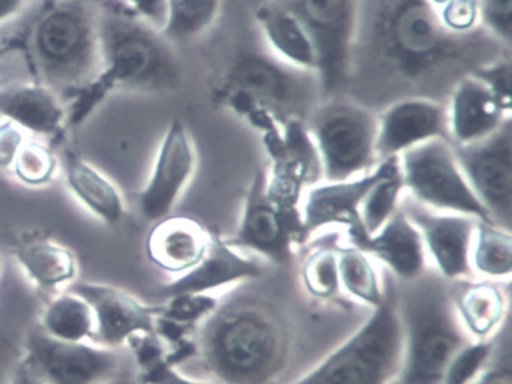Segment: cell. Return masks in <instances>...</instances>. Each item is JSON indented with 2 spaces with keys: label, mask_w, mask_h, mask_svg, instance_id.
Wrapping results in <instances>:
<instances>
[{
  "label": "cell",
  "mask_w": 512,
  "mask_h": 384,
  "mask_svg": "<svg viewBox=\"0 0 512 384\" xmlns=\"http://www.w3.org/2000/svg\"><path fill=\"white\" fill-rule=\"evenodd\" d=\"M16 260L26 278L38 291L58 290L76 276V258L64 246L49 240L26 243L16 252Z\"/></svg>",
  "instance_id": "obj_28"
},
{
  "label": "cell",
  "mask_w": 512,
  "mask_h": 384,
  "mask_svg": "<svg viewBox=\"0 0 512 384\" xmlns=\"http://www.w3.org/2000/svg\"><path fill=\"white\" fill-rule=\"evenodd\" d=\"M434 9L442 8L443 5L449 2V0H427Z\"/></svg>",
  "instance_id": "obj_47"
},
{
  "label": "cell",
  "mask_w": 512,
  "mask_h": 384,
  "mask_svg": "<svg viewBox=\"0 0 512 384\" xmlns=\"http://www.w3.org/2000/svg\"><path fill=\"white\" fill-rule=\"evenodd\" d=\"M257 26L269 53L287 65L317 74V50L301 18L283 0H271L257 6Z\"/></svg>",
  "instance_id": "obj_23"
},
{
  "label": "cell",
  "mask_w": 512,
  "mask_h": 384,
  "mask_svg": "<svg viewBox=\"0 0 512 384\" xmlns=\"http://www.w3.org/2000/svg\"><path fill=\"white\" fill-rule=\"evenodd\" d=\"M397 291L403 332L400 384H442L446 366L458 348L470 341L452 306L442 276L422 273Z\"/></svg>",
  "instance_id": "obj_6"
},
{
  "label": "cell",
  "mask_w": 512,
  "mask_h": 384,
  "mask_svg": "<svg viewBox=\"0 0 512 384\" xmlns=\"http://www.w3.org/2000/svg\"><path fill=\"white\" fill-rule=\"evenodd\" d=\"M455 159L493 224L512 227V117L490 137L455 146Z\"/></svg>",
  "instance_id": "obj_13"
},
{
  "label": "cell",
  "mask_w": 512,
  "mask_h": 384,
  "mask_svg": "<svg viewBox=\"0 0 512 384\" xmlns=\"http://www.w3.org/2000/svg\"><path fill=\"white\" fill-rule=\"evenodd\" d=\"M37 0H0V26L22 14Z\"/></svg>",
  "instance_id": "obj_43"
},
{
  "label": "cell",
  "mask_w": 512,
  "mask_h": 384,
  "mask_svg": "<svg viewBox=\"0 0 512 384\" xmlns=\"http://www.w3.org/2000/svg\"><path fill=\"white\" fill-rule=\"evenodd\" d=\"M307 128L326 182L361 176L380 162L377 111L349 96L322 99L308 117Z\"/></svg>",
  "instance_id": "obj_8"
},
{
  "label": "cell",
  "mask_w": 512,
  "mask_h": 384,
  "mask_svg": "<svg viewBox=\"0 0 512 384\" xmlns=\"http://www.w3.org/2000/svg\"><path fill=\"white\" fill-rule=\"evenodd\" d=\"M58 158L47 144L28 138L11 170L26 185L41 186L52 182L58 170Z\"/></svg>",
  "instance_id": "obj_36"
},
{
  "label": "cell",
  "mask_w": 512,
  "mask_h": 384,
  "mask_svg": "<svg viewBox=\"0 0 512 384\" xmlns=\"http://www.w3.org/2000/svg\"><path fill=\"white\" fill-rule=\"evenodd\" d=\"M509 53L485 29L449 32L427 0H362L346 96L371 110L407 96L446 101L460 78Z\"/></svg>",
  "instance_id": "obj_1"
},
{
  "label": "cell",
  "mask_w": 512,
  "mask_h": 384,
  "mask_svg": "<svg viewBox=\"0 0 512 384\" xmlns=\"http://www.w3.org/2000/svg\"><path fill=\"white\" fill-rule=\"evenodd\" d=\"M431 140L449 141L446 101L407 96L377 111V156L395 158ZM451 143V141H449Z\"/></svg>",
  "instance_id": "obj_17"
},
{
  "label": "cell",
  "mask_w": 512,
  "mask_h": 384,
  "mask_svg": "<svg viewBox=\"0 0 512 384\" xmlns=\"http://www.w3.org/2000/svg\"><path fill=\"white\" fill-rule=\"evenodd\" d=\"M436 11L440 23L455 35H472L484 29L481 9L476 0H449L446 5Z\"/></svg>",
  "instance_id": "obj_38"
},
{
  "label": "cell",
  "mask_w": 512,
  "mask_h": 384,
  "mask_svg": "<svg viewBox=\"0 0 512 384\" xmlns=\"http://www.w3.org/2000/svg\"><path fill=\"white\" fill-rule=\"evenodd\" d=\"M473 275L508 281L512 273V233L493 222L479 221L470 249Z\"/></svg>",
  "instance_id": "obj_30"
},
{
  "label": "cell",
  "mask_w": 512,
  "mask_h": 384,
  "mask_svg": "<svg viewBox=\"0 0 512 384\" xmlns=\"http://www.w3.org/2000/svg\"><path fill=\"white\" fill-rule=\"evenodd\" d=\"M29 134L11 120H0V170H11Z\"/></svg>",
  "instance_id": "obj_41"
},
{
  "label": "cell",
  "mask_w": 512,
  "mask_h": 384,
  "mask_svg": "<svg viewBox=\"0 0 512 384\" xmlns=\"http://www.w3.org/2000/svg\"><path fill=\"white\" fill-rule=\"evenodd\" d=\"M268 174L257 170L244 201L241 221L230 246L257 252L278 264H289L293 248L304 242L301 209L287 206L268 191Z\"/></svg>",
  "instance_id": "obj_12"
},
{
  "label": "cell",
  "mask_w": 512,
  "mask_h": 384,
  "mask_svg": "<svg viewBox=\"0 0 512 384\" xmlns=\"http://www.w3.org/2000/svg\"><path fill=\"white\" fill-rule=\"evenodd\" d=\"M350 243L382 261L403 282L419 278L427 269V252L421 233L403 207L377 233L367 236L361 225L347 230Z\"/></svg>",
  "instance_id": "obj_20"
},
{
  "label": "cell",
  "mask_w": 512,
  "mask_h": 384,
  "mask_svg": "<svg viewBox=\"0 0 512 384\" xmlns=\"http://www.w3.org/2000/svg\"><path fill=\"white\" fill-rule=\"evenodd\" d=\"M446 107L449 141L455 146L490 137L512 117V111L503 107L487 86L472 74L464 75L455 83L446 99Z\"/></svg>",
  "instance_id": "obj_21"
},
{
  "label": "cell",
  "mask_w": 512,
  "mask_h": 384,
  "mask_svg": "<svg viewBox=\"0 0 512 384\" xmlns=\"http://www.w3.org/2000/svg\"><path fill=\"white\" fill-rule=\"evenodd\" d=\"M401 207L421 233L427 257L445 281L475 278L470 267V249L479 219L428 209L409 195H404Z\"/></svg>",
  "instance_id": "obj_15"
},
{
  "label": "cell",
  "mask_w": 512,
  "mask_h": 384,
  "mask_svg": "<svg viewBox=\"0 0 512 384\" xmlns=\"http://www.w3.org/2000/svg\"><path fill=\"white\" fill-rule=\"evenodd\" d=\"M389 159L380 161L373 170L361 176L335 182H322L310 186L302 195L301 218L305 233L320 228L358 227L359 209L371 186L388 170Z\"/></svg>",
  "instance_id": "obj_19"
},
{
  "label": "cell",
  "mask_w": 512,
  "mask_h": 384,
  "mask_svg": "<svg viewBox=\"0 0 512 384\" xmlns=\"http://www.w3.org/2000/svg\"><path fill=\"white\" fill-rule=\"evenodd\" d=\"M211 239V234L196 219L167 216L155 222L146 251L155 266L182 275L202 260Z\"/></svg>",
  "instance_id": "obj_25"
},
{
  "label": "cell",
  "mask_w": 512,
  "mask_h": 384,
  "mask_svg": "<svg viewBox=\"0 0 512 384\" xmlns=\"http://www.w3.org/2000/svg\"><path fill=\"white\" fill-rule=\"evenodd\" d=\"M473 77L478 78L481 83L487 86V89L499 99L503 107L512 111L511 96V74H512V56L511 53L505 56L497 57L485 65L479 66L475 71L470 72Z\"/></svg>",
  "instance_id": "obj_39"
},
{
  "label": "cell",
  "mask_w": 512,
  "mask_h": 384,
  "mask_svg": "<svg viewBox=\"0 0 512 384\" xmlns=\"http://www.w3.org/2000/svg\"><path fill=\"white\" fill-rule=\"evenodd\" d=\"M46 297L26 278L19 264L5 263L0 272V384H14L32 327Z\"/></svg>",
  "instance_id": "obj_14"
},
{
  "label": "cell",
  "mask_w": 512,
  "mask_h": 384,
  "mask_svg": "<svg viewBox=\"0 0 512 384\" xmlns=\"http://www.w3.org/2000/svg\"><path fill=\"white\" fill-rule=\"evenodd\" d=\"M61 162L68 188L89 212L109 225L118 224L124 219V198L109 177L74 150H65Z\"/></svg>",
  "instance_id": "obj_27"
},
{
  "label": "cell",
  "mask_w": 512,
  "mask_h": 384,
  "mask_svg": "<svg viewBox=\"0 0 512 384\" xmlns=\"http://www.w3.org/2000/svg\"><path fill=\"white\" fill-rule=\"evenodd\" d=\"M263 267L245 257L226 240L212 237L202 260L160 290V297L172 299L185 294H209L218 288L262 276Z\"/></svg>",
  "instance_id": "obj_22"
},
{
  "label": "cell",
  "mask_w": 512,
  "mask_h": 384,
  "mask_svg": "<svg viewBox=\"0 0 512 384\" xmlns=\"http://www.w3.org/2000/svg\"><path fill=\"white\" fill-rule=\"evenodd\" d=\"M0 117L28 134L50 137L67 125V107L55 90L40 81L14 83L0 89Z\"/></svg>",
  "instance_id": "obj_24"
},
{
  "label": "cell",
  "mask_w": 512,
  "mask_h": 384,
  "mask_svg": "<svg viewBox=\"0 0 512 384\" xmlns=\"http://www.w3.org/2000/svg\"><path fill=\"white\" fill-rule=\"evenodd\" d=\"M451 293L452 306L464 332L473 341H487L502 326L508 300L494 281L464 279Z\"/></svg>",
  "instance_id": "obj_26"
},
{
  "label": "cell",
  "mask_w": 512,
  "mask_h": 384,
  "mask_svg": "<svg viewBox=\"0 0 512 384\" xmlns=\"http://www.w3.org/2000/svg\"><path fill=\"white\" fill-rule=\"evenodd\" d=\"M302 284L305 290L320 300H329L340 293V275H338L337 249L322 246L314 249L301 270Z\"/></svg>",
  "instance_id": "obj_35"
},
{
  "label": "cell",
  "mask_w": 512,
  "mask_h": 384,
  "mask_svg": "<svg viewBox=\"0 0 512 384\" xmlns=\"http://www.w3.org/2000/svg\"><path fill=\"white\" fill-rule=\"evenodd\" d=\"M101 69L67 107V125L85 122L115 90L170 92L182 81L172 42L127 9H101Z\"/></svg>",
  "instance_id": "obj_2"
},
{
  "label": "cell",
  "mask_w": 512,
  "mask_h": 384,
  "mask_svg": "<svg viewBox=\"0 0 512 384\" xmlns=\"http://www.w3.org/2000/svg\"><path fill=\"white\" fill-rule=\"evenodd\" d=\"M140 20L163 32L167 23L169 0H122Z\"/></svg>",
  "instance_id": "obj_42"
},
{
  "label": "cell",
  "mask_w": 512,
  "mask_h": 384,
  "mask_svg": "<svg viewBox=\"0 0 512 384\" xmlns=\"http://www.w3.org/2000/svg\"><path fill=\"white\" fill-rule=\"evenodd\" d=\"M154 336L155 333L134 336L127 344L136 357L137 374L143 384H206L178 371L164 356L158 336Z\"/></svg>",
  "instance_id": "obj_34"
},
{
  "label": "cell",
  "mask_w": 512,
  "mask_h": 384,
  "mask_svg": "<svg viewBox=\"0 0 512 384\" xmlns=\"http://www.w3.org/2000/svg\"><path fill=\"white\" fill-rule=\"evenodd\" d=\"M38 324L53 338L91 342L95 330L94 311L85 299L65 291L44 303Z\"/></svg>",
  "instance_id": "obj_29"
},
{
  "label": "cell",
  "mask_w": 512,
  "mask_h": 384,
  "mask_svg": "<svg viewBox=\"0 0 512 384\" xmlns=\"http://www.w3.org/2000/svg\"><path fill=\"white\" fill-rule=\"evenodd\" d=\"M221 0H169L163 35L170 42H188L208 32L218 15Z\"/></svg>",
  "instance_id": "obj_33"
},
{
  "label": "cell",
  "mask_w": 512,
  "mask_h": 384,
  "mask_svg": "<svg viewBox=\"0 0 512 384\" xmlns=\"http://www.w3.org/2000/svg\"><path fill=\"white\" fill-rule=\"evenodd\" d=\"M67 291L85 299L94 311L95 330L91 341L94 344L110 348L127 347L134 336L157 330L155 311L158 308L143 305L119 288L76 281L71 282Z\"/></svg>",
  "instance_id": "obj_18"
},
{
  "label": "cell",
  "mask_w": 512,
  "mask_h": 384,
  "mask_svg": "<svg viewBox=\"0 0 512 384\" xmlns=\"http://www.w3.org/2000/svg\"><path fill=\"white\" fill-rule=\"evenodd\" d=\"M2 266H4V264L0 263V272H2Z\"/></svg>",
  "instance_id": "obj_48"
},
{
  "label": "cell",
  "mask_w": 512,
  "mask_h": 384,
  "mask_svg": "<svg viewBox=\"0 0 512 384\" xmlns=\"http://www.w3.org/2000/svg\"><path fill=\"white\" fill-rule=\"evenodd\" d=\"M473 384H512L511 371L508 368H496L484 371Z\"/></svg>",
  "instance_id": "obj_44"
},
{
  "label": "cell",
  "mask_w": 512,
  "mask_h": 384,
  "mask_svg": "<svg viewBox=\"0 0 512 384\" xmlns=\"http://www.w3.org/2000/svg\"><path fill=\"white\" fill-rule=\"evenodd\" d=\"M316 368L293 384H391L400 374L403 332L397 290L388 287L382 305Z\"/></svg>",
  "instance_id": "obj_7"
},
{
  "label": "cell",
  "mask_w": 512,
  "mask_h": 384,
  "mask_svg": "<svg viewBox=\"0 0 512 384\" xmlns=\"http://www.w3.org/2000/svg\"><path fill=\"white\" fill-rule=\"evenodd\" d=\"M404 191L416 203L437 212L473 216L491 222L487 210L467 183L452 144L431 140L398 156Z\"/></svg>",
  "instance_id": "obj_10"
},
{
  "label": "cell",
  "mask_w": 512,
  "mask_h": 384,
  "mask_svg": "<svg viewBox=\"0 0 512 384\" xmlns=\"http://www.w3.org/2000/svg\"><path fill=\"white\" fill-rule=\"evenodd\" d=\"M398 156L389 159L386 173L371 186L359 209V222L367 236L377 233L401 207L404 198Z\"/></svg>",
  "instance_id": "obj_32"
},
{
  "label": "cell",
  "mask_w": 512,
  "mask_h": 384,
  "mask_svg": "<svg viewBox=\"0 0 512 384\" xmlns=\"http://www.w3.org/2000/svg\"><path fill=\"white\" fill-rule=\"evenodd\" d=\"M97 2L100 3L101 8L104 9H127V11H130L122 0H97Z\"/></svg>",
  "instance_id": "obj_46"
},
{
  "label": "cell",
  "mask_w": 512,
  "mask_h": 384,
  "mask_svg": "<svg viewBox=\"0 0 512 384\" xmlns=\"http://www.w3.org/2000/svg\"><path fill=\"white\" fill-rule=\"evenodd\" d=\"M218 96L263 134L292 120L307 123L323 99L316 72L295 68L260 51H247L233 60Z\"/></svg>",
  "instance_id": "obj_5"
},
{
  "label": "cell",
  "mask_w": 512,
  "mask_h": 384,
  "mask_svg": "<svg viewBox=\"0 0 512 384\" xmlns=\"http://www.w3.org/2000/svg\"><path fill=\"white\" fill-rule=\"evenodd\" d=\"M481 9L482 27L503 44L512 45V0H476Z\"/></svg>",
  "instance_id": "obj_40"
},
{
  "label": "cell",
  "mask_w": 512,
  "mask_h": 384,
  "mask_svg": "<svg viewBox=\"0 0 512 384\" xmlns=\"http://www.w3.org/2000/svg\"><path fill=\"white\" fill-rule=\"evenodd\" d=\"M493 354V342L473 341L458 348L457 353L449 360L443 374L442 384H473L487 368L488 360Z\"/></svg>",
  "instance_id": "obj_37"
},
{
  "label": "cell",
  "mask_w": 512,
  "mask_h": 384,
  "mask_svg": "<svg viewBox=\"0 0 512 384\" xmlns=\"http://www.w3.org/2000/svg\"><path fill=\"white\" fill-rule=\"evenodd\" d=\"M194 348L221 383L271 384L286 366L289 335L266 303L239 299L202 321Z\"/></svg>",
  "instance_id": "obj_3"
},
{
  "label": "cell",
  "mask_w": 512,
  "mask_h": 384,
  "mask_svg": "<svg viewBox=\"0 0 512 384\" xmlns=\"http://www.w3.org/2000/svg\"><path fill=\"white\" fill-rule=\"evenodd\" d=\"M197 153L187 126L176 119L167 126L151 176L139 195V212L148 222L167 218L196 171Z\"/></svg>",
  "instance_id": "obj_16"
},
{
  "label": "cell",
  "mask_w": 512,
  "mask_h": 384,
  "mask_svg": "<svg viewBox=\"0 0 512 384\" xmlns=\"http://www.w3.org/2000/svg\"><path fill=\"white\" fill-rule=\"evenodd\" d=\"M307 27L317 50L323 99L346 95L362 0H283Z\"/></svg>",
  "instance_id": "obj_11"
},
{
  "label": "cell",
  "mask_w": 512,
  "mask_h": 384,
  "mask_svg": "<svg viewBox=\"0 0 512 384\" xmlns=\"http://www.w3.org/2000/svg\"><path fill=\"white\" fill-rule=\"evenodd\" d=\"M22 368L38 384H106L137 371V363L128 345L110 348L89 341H62L47 335L37 321L26 342Z\"/></svg>",
  "instance_id": "obj_9"
},
{
  "label": "cell",
  "mask_w": 512,
  "mask_h": 384,
  "mask_svg": "<svg viewBox=\"0 0 512 384\" xmlns=\"http://www.w3.org/2000/svg\"><path fill=\"white\" fill-rule=\"evenodd\" d=\"M106 384H143L139 378L137 371L125 372V374L119 375V377L113 378L109 383Z\"/></svg>",
  "instance_id": "obj_45"
},
{
  "label": "cell",
  "mask_w": 512,
  "mask_h": 384,
  "mask_svg": "<svg viewBox=\"0 0 512 384\" xmlns=\"http://www.w3.org/2000/svg\"><path fill=\"white\" fill-rule=\"evenodd\" d=\"M337 258L341 290L371 309L382 305L388 287L380 281L370 255L350 245L338 248Z\"/></svg>",
  "instance_id": "obj_31"
},
{
  "label": "cell",
  "mask_w": 512,
  "mask_h": 384,
  "mask_svg": "<svg viewBox=\"0 0 512 384\" xmlns=\"http://www.w3.org/2000/svg\"><path fill=\"white\" fill-rule=\"evenodd\" d=\"M97 0H47L29 32V54L38 81L59 96H74L101 69Z\"/></svg>",
  "instance_id": "obj_4"
}]
</instances>
